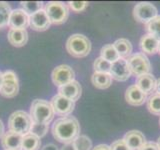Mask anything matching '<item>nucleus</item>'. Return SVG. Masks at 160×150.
Segmentation results:
<instances>
[{
	"label": "nucleus",
	"instance_id": "nucleus-3",
	"mask_svg": "<svg viewBox=\"0 0 160 150\" xmlns=\"http://www.w3.org/2000/svg\"><path fill=\"white\" fill-rule=\"evenodd\" d=\"M67 52L73 57L82 58L87 56L91 50V42L82 34H73L66 41Z\"/></svg>",
	"mask_w": 160,
	"mask_h": 150
},
{
	"label": "nucleus",
	"instance_id": "nucleus-23",
	"mask_svg": "<svg viewBox=\"0 0 160 150\" xmlns=\"http://www.w3.org/2000/svg\"><path fill=\"white\" fill-rule=\"evenodd\" d=\"M40 146H41V141L39 137L31 133L23 136L21 150H39Z\"/></svg>",
	"mask_w": 160,
	"mask_h": 150
},
{
	"label": "nucleus",
	"instance_id": "nucleus-10",
	"mask_svg": "<svg viewBox=\"0 0 160 150\" xmlns=\"http://www.w3.org/2000/svg\"><path fill=\"white\" fill-rule=\"evenodd\" d=\"M52 105V108L54 110V113H56L59 116H67L70 113H72L74 110V102L65 98L61 95H54L52 97L51 101H50Z\"/></svg>",
	"mask_w": 160,
	"mask_h": 150
},
{
	"label": "nucleus",
	"instance_id": "nucleus-27",
	"mask_svg": "<svg viewBox=\"0 0 160 150\" xmlns=\"http://www.w3.org/2000/svg\"><path fill=\"white\" fill-rule=\"evenodd\" d=\"M72 144L75 150H91L92 148V141L86 135H78Z\"/></svg>",
	"mask_w": 160,
	"mask_h": 150
},
{
	"label": "nucleus",
	"instance_id": "nucleus-33",
	"mask_svg": "<svg viewBox=\"0 0 160 150\" xmlns=\"http://www.w3.org/2000/svg\"><path fill=\"white\" fill-rule=\"evenodd\" d=\"M110 150H130V148L123 139H119L110 145Z\"/></svg>",
	"mask_w": 160,
	"mask_h": 150
},
{
	"label": "nucleus",
	"instance_id": "nucleus-14",
	"mask_svg": "<svg viewBox=\"0 0 160 150\" xmlns=\"http://www.w3.org/2000/svg\"><path fill=\"white\" fill-rule=\"evenodd\" d=\"M8 26L12 29H26L29 26V15L22 9L12 10Z\"/></svg>",
	"mask_w": 160,
	"mask_h": 150
},
{
	"label": "nucleus",
	"instance_id": "nucleus-26",
	"mask_svg": "<svg viewBox=\"0 0 160 150\" xmlns=\"http://www.w3.org/2000/svg\"><path fill=\"white\" fill-rule=\"evenodd\" d=\"M20 5L22 7L21 9L24 12H26L29 16L43 9V3L41 1H21Z\"/></svg>",
	"mask_w": 160,
	"mask_h": 150
},
{
	"label": "nucleus",
	"instance_id": "nucleus-5",
	"mask_svg": "<svg viewBox=\"0 0 160 150\" xmlns=\"http://www.w3.org/2000/svg\"><path fill=\"white\" fill-rule=\"evenodd\" d=\"M45 12L51 24H62L67 21L69 17L68 5L59 1H50L45 4Z\"/></svg>",
	"mask_w": 160,
	"mask_h": 150
},
{
	"label": "nucleus",
	"instance_id": "nucleus-29",
	"mask_svg": "<svg viewBox=\"0 0 160 150\" xmlns=\"http://www.w3.org/2000/svg\"><path fill=\"white\" fill-rule=\"evenodd\" d=\"M146 30L148 34L152 35L160 41V15H157L154 19L146 24Z\"/></svg>",
	"mask_w": 160,
	"mask_h": 150
},
{
	"label": "nucleus",
	"instance_id": "nucleus-35",
	"mask_svg": "<svg viewBox=\"0 0 160 150\" xmlns=\"http://www.w3.org/2000/svg\"><path fill=\"white\" fill-rule=\"evenodd\" d=\"M93 150H110V146L106 144H99L97 146H95Z\"/></svg>",
	"mask_w": 160,
	"mask_h": 150
},
{
	"label": "nucleus",
	"instance_id": "nucleus-17",
	"mask_svg": "<svg viewBox=\"0 0 160 150\" xmlns=\"http://www.w3.org/2000/svg\"><path fill=\"white\" fill-rule=\"evenodd\" d=\"M123 140L130 148V150H139L146 143V140H145V137L142 132L137 131V130L128 131L125 134Z\"/></svg>",
	"mask_w": 160,
	"mask_h": 150
},
{
	"label": "nucleus",
	"instance_id": "nucleus-30",
	"mask_svg": "<svg viewBox=\"0 0 160 150\" xmlns=\"http://www.w3.org/2000/svg\"><path fill=\"white\" fill-rule=\"evenodd\" d=\"M111 64L108 62L107 60L103 59L102 57H98L96 60L94 61L93 64V67L95 72H98V73H110V69H111Z\"/></svg>",
	"mask_w": 160,
	"mask_h": 150
},
{
	"label": "nucleus",
	"instance_id": "nucleus-24",
	"mask_svg": "<svg viewBox=\"0 0 160 150\" xmlns=\"http://www.w3.org/2000/svg\"><path fill=\"white\" fill-rule=\"evenodd\" d=\"M100 55H101L100 57L107 60V61L110 63H113L120 58L118 52L116 51V49H115V47L113 46V44L104 45V46L101 48V50H100Z\"/></svg>",
	"mask_w": 160,
	"mask_h": 150
},
{
	"label": "nucleus",
	"instance_id": "nucleus-28",
	"mask_svg": "<svg viewBox=\"0 0 160 150\" xmlns=\"http://www.w3.org/2000/svg\"><path fill=\"white\" fill-rule=\"evenodd\" d=\"M147 108L150 113L160 116V94L153 93L147 99Z\"/></svg>",
	"mask_w": 160,
	"mask_h": 150
},
{
	"label": "nucleus",
	"instance_id": "nucleus-1",
	"mask_svg": "<svg viewBox=\"0 0 160 150\" xmlns=\"http://www.w3.org/2000/svg\"><path fill=\"white\" fill-rule=\"evenodd\" d=\"M80 132L78 120L72 116H65L57 119L53 123L52 134L57 141L67 144L73 142Z\"/></svg>",
	"mask_w": 160,
	"mask_h": 150
},
{
	"label": "nucleus",
	"instance_id": "nucleus-39",
	"mask_svg": "<svg viewBox=\"0 0 160 150\" xmlns=\"http://www.w3.org/2000/svg\"><path fill=\"white\" fill-rule=\"evenodd\" d=\"M3 134H4V125L1 120H0V138L3 136Z\"/></svg>",
	"mask_w": 160,
	"mask_h": 150
},
{
	"label": "nucleus",
	"instance_id": "nucleus-34",
	"mask_svg": "<svg viewBox=\"0 0 160 150\" xmlns=\"http://www.w3.org/2000/svg\"><path fill=\"white\" fill-rule=\"evenodd\" d=\"M139 150H159L157 143L154 142H146Z\"/></svg>",
	"mask_w": 160,
	"mask_h": 150
},
{
	"label": "nucleus",
	"instance_id": "nucleus-37",
	"mask_svg": "<svg viewBox=\"0 0 160 150\" xmlns=\"http://www.w3.org/2000/svg\"><path fill=\"white\" fill-rule=\"evenodd\" d=\"M61 150H75V148H74L73 144H72V142H71V143L64 144V145H63V147L61 148Z\"/></svg>",
	"mask_w": 160,
	"mask_h": 150
},
{
	"label": "nucleus",
	"instance_id": "nucleus-25",
	"mask_svg": "<svg viewBox=\"0 0 160 150\" xmlns=\"http://www.w3.org/2000/svg\"><path fill=\"white\" fill-rule=\"evenodd\" d=\"M12 9L9 3L0 1V29L6 27L9 23V18Z\"/></svg>",
	"mask_w": 160,
	"mask_h": 150
},
{
	"label": "nucleus",
	"instance_id": "nucleus-21",
	"mask_svg": "<svg viewBox=\"0 0 160 150\" xmlns=\"http://www.w3.org/2000/svg\"><path fill=\"white\" fill-rule=\"evenodd\" d=\"M113 46L116 49L120 58L126 59L131 56L132 53V44L128 39L120 38L113 43Z\"/></svg>",
	"mask_w": 160,
	"mask_h": 150
},
{
	"label": "nucleus",
	"instance_id": "nucleus-31",
	"mask_svg": "<svg viewBox=\"0 0 160 150\" xmlns=\"http://www.w3.org/2000/svg\"><path fill=\"white\" fill-rule=\"evenodd\" d=\"M49 130V124L44 123H32L31 129H30V133L35 135L39 138H41L47 134Z\"/></svg>",
	"mask_w": 160,
	"mask_h": 150
},
{
	"label": "nucleus",
	"instance_id": "nucleus-41",
	"mask_svg": "<svg viewBox=\"0 0 160 150\" xmlns=\"http://www.w3.org/2000/svg\"><path fill=\"white\" fill-rule=\"evenodd\" d=\"M157 145H158V147H159V150H160V137L157 139Z\"/></svg>",
	"mask_w": 160,
	"mask_h": 150
},
{
	"label": "nucleus",
	"instance_id": "nucleus-8",
	"mask_svg": "<svg viewBox=\"0 0 160 150\" xmlns=\"http://www.w3.org/2000/svg\"><path fill=\"white\" fill-rule=\"evenodd\" d=\"M158 15L157 8L152 3L139 2L133 9V16L137 21L147 24Z\"/></svg>",
	"mask_w": 160,
	"mask_h": 150
},
{
	"label": "nucleus",
	"instance_id": "nucleus-9",
	"mask_svg": "<svg viewBox=\"0 0 160 150\" xmlns=\"http://www.w3.org/2000/svg\"><path fill=\"white\" fill-rule=\"evenodd\" d=\"M75 73L73 69L66 64H62L55 67L51 74V78L54 85H56L58 87L63 86V85L73 81Z\"/></svg>",
	"mask_w": 160,
	"mask_h": 150
},
{
	"label": "nucleus",
	"instance_id": "nucleus-12",
	"mask_svg": "<svg viewBox=\"0 0 160 150\" xmlns=\"http://www.w3.org/2000/svg\"><path fill=\"white\" fill-rule=\"evenodd\" d=\"M81 93H82L81 85L76 80H73V81L65 84L63 86L58 87V94L69 100H71L73 102H75L76 100L80 98Z\"/></svg>",
	"mask_w": 160,
	"mask_h": 150
},
{
	"label": "nucleus",
	"instance_id": "nucleus-32",
	"mask_svg": "<svg viewBox=\"0 0 160 150\" xmlns=\"http://www.w3.org/2000/svg\"><path fill=\"white\" fill-rule=\"evenodd\" d=\"M88 2L87 1H70L68 2V7L72 10L73 12H82L84 11L86 7L88 6Z\"/></svg>",
	"mask_w": 160,
	"mask_h": 150
},
{
	"label": "nucleus",
	"instance_id": "nucleus-36",
	"mask_svg": "<svg viewBox=\"0 0 160 150\" xmlns=\"http://www.w3.org/2000/svg\"><path fill=\"white\" fill-rule=\"evenodd\" d=\"M41 150H59V148L54 144H46Z\"/></svg>",
	"mask_w": 160,
	"mask_h": 150
},
{
	"label": "nucleus",
	"instance_id": "nucleus-43",
	"mask_svg": "<svg viewBox=\"0 0 160 150\" xmlns=\"http://www.w3.org/2000/svg\"><path fill=\"white\" fill-rule=\"evenodd\" d=\"M159 124H160V119H159Z\"/></svg>",
	"mask_w": 160,
	"mask_h": 150
},
{
	"label": "nucleus",
	"instance_id": "nucleus-2",
	"mask_svg": "<svg viewBox=\"0 0 160 150\" xmlns=\"http://www.w3.org/2000/svg\"><path fill=\"white\" fill-rule=\"evenodd\" d=\"M54 110L50 102L43 99H35L30 107V117L33 123L49 124L54 117Z\"/></svg>",
	"mask_w": 160,
	"mask_h": 150
},
{
	"label": "nucleus",
	"instance_id": "nucleus-20",
	"mask_svg": "<svg viewBox=\"0 0 160 150\" xmlns=\"http://www.w3.org/2000/svg\"><path fill=\"white\" fill-rule=\"evenodd\" d=\"M136 86L142 90L144 93L149 94L152 93L155 90V86H156V79L154 78L153 75L150 74H144L141 76H138L136 79Z\"/></svg>",
	"mask_w": 160,
	"mask_h": 150
},
{
	"label": "nucleus",
	"instance_id": "nucleus-42",
	"mask_svg": "<svg viewBox=\"0 0 160 150\" xmlns=\"http://www.w3.org/2000/svg\"><path fill=\"white\" fill-rule=\"evenodd\" d=\"M158 52L160 53V42H159V48H158Z\"/></svg>",
	"mask_w": 160,
	"mask_h": 150
},
{
	"label": "nucleus",
	"instance_id": "nucleus-19",
	"mask_svg": "<svg viewBox=\"0 0 160 150\" xmlns=\"http://www.w3.org/2000/svg\"><path fill=\"white\" fill-rule=\"evenodd\" d=\"M159 42L160 41L157 38L147 33L143 35L141 40H140V48L144 53L153 55L158 52Z\"/></svg>",
	"mask_w": 160,
	"mask_h": 150
},
{
	"label": "nucleus",
	"instance_id": "nucleus-11",
	"mask_svg": "<svg viewBox=\"0 0 160 150\" xmlns=\"http://www.w3.org/2000/svg\"><path fill=\"white\" fill-rule=\"evenodd\" d=\"M109 74L111 75L112 79L117 80V81H126L131 76V71H130L127 60L119 58L115 62H113L111 64V69H110Z\"/></svg>",
	"mask_w": 160,
	"mask_h": 150
},
{
	"label": "nucleus",
	"instance_id": "nucleus-7",
	"mask_svg": "<svg viewBox=\"0 0 160 150\" xmlns=\"http://www.w3.org/2000/svg\"><path fill=\"white\" fill-rule=\"evenodd\" d=\"M19 91V82L17 75L14 71L7 70L3 72V82L0 88V94L4 97L13 98L17 95Z\"/></svg>",
	"mask_w": 160,
	"mask_h": 150
},
{
	"label": "nucleus",
	"instance_id": "nucleus-16",
	"mask_svg": "<svg viewBox=\"0 0 160 150\" xmlns=\"http://www.w3.org/2000/svg\"><path fill=\"white\" fill-rule=\"evenodd\" d=\"M125 99L127 103L133 106H140L147 100V94L140 90L136 85L129 86L125 93Z\"/></svg>",
	"mask_w": 160,
	"mask_h": 150
},
{
	"label": "nucleus",
	"instance_id": "nucleus-22",
	"mask_svg": "<svg viewBox=\"0 0 160 150\" xmlns=\"http://www.w3.org/2000/svg\"><path fill=\"white\" fill-rule=\"evenodd\" d=\"M91 82L98 89H106L112 84V77L107 73L94 72L91 76Z\"/></svg>",
	"mask_w": 160,
	"mask_h": 150
},
{
	"label": "nucleus",
	"instance_id": "nucleus-4",
	"mask_svg": "<svg viewBox=\"0 0 160 150\" xmlns=\"http://www.w3.org/2000/svg\"><path fill=\"white\" fill-rule=\"evenodd\" d=\"M32 120L30 115L22 110L13 112L8 119V127L10 131L18 133L22 136L30 133V129L32 126Z\"/></svg>",
	"mask_w": 160,
	"mask_h": 150
},
{
	"label": "nucleus",
	"instance_id": "nucleus-38",
	"mask_svg": "<svg viewBox=\"0 0 160 150\" xmlns=\"http://www.w3.org/2000/svg\"><path fill=\"white\" fill-rule=\"evenodd\" d=\"M155 91H156V93L160 94V78L156 80V86H155Z\"/></svg>",
	"mask_w": 160,
	"mask_h": 150
},
{
	"label": "nucleus",
	"instance_id": "nucleus-13",
	"mask_svg": "<svg viewBox=\"0 0 160 150\" xmlns=\"http://www.w3.org/2000/svg\"><path fill=\"white\" fill-rule=\"evenodd\" d=\"M50 25L51 22L44 9H41L40 11L29 16V26L35 31H45L50 27Z\"/></svg>",
	"mask_w": 160,
	"mask_h": 150
},
{
	"label": "nucleus",
	"instance_id": "nucleus-18",
	"mask_svg": "<svg viewBox=\"0 0 160 150\" xmlns=\"http://www.w3.org/2000/svg\"><path fill=\"white\" fill-rule=\"evenodd\" d=\"M7 39L9 43L15 47H22L28 41V33L26 29H12L10 28Z\"/></svg>",
	"mask_w": 160,
	"mask_h": 150
},
{
	"label": "nucleus",
	"instance_id": "nucleus-15",
	"mask_svg": "<svg viewBox=\"0 0 160 150\" xmlns=\"http://www.w3.org/2000/svg\"><path fill=\"white\" fill-rule=\"evenodd\" d=\"M23 136L13 131L4 132L1 137V145L4 150H21Z\"/></svg>",
	"mask_w": 160,
	"mask_h": 150
},
{
	"label": "nucleus",
	"instance_id": "nucleus-40",
	"mask_svg": "<svg viewBox=\"0 0 160 150\" xmlns=\"http://www.w3.org/2000/svg\"><path fill=\"white\" fill-rule=\"evenodd\" d=\"M2 82H3V73L0 71V88L2 86Z\"/></svg>",
	"mask_w": 160,
	"mask_h": 150
},
{
	"label": "nucleus",
	"instance_id": "nucleus-6",
	"mask_svg": "<svg viewBox=\"0 0 160 150\" xmlns=\"http://www.w3.org/2000/svg\"><path fill=\"white\" fill-rule=\"evenodd\" d=\"M127 62L131 74H134L137 77L144 74H150L151 72V64L144 53L139 52L131 55L128 58Z\"/></svg>",
	"mask_w": 160,
	"mask_h": 150
}]
</instances>
